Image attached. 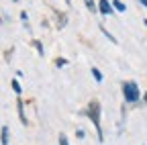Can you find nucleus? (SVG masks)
Masks as SVG:
<instances>
[{
	"label": "nucleus",
	"mask_w": 147,
	"mask_h": 145,
	"mask_svg": "<svg viewBox=\"0 0 147 145\" xmlns=\"http://www.w3.org/2000/svg\"><path fill=\"white\" fill-rule=\"evenodd\" d=\"M84 2H86V6H88V8H90L92 12L96 10V4H94V0H84Z\"/></svg>",
	"instance_id": "obj_8"
},
{
	"label": "nucleus",
	"mask_w": 147,
	"mask_h": 145,
	"mask_svg": "<svg viewBox=\"0 0 147 145\" xmlns=\"http://www.w3.org/2000/svg\"><path fill=\"white\" fill-rule=\"evenodd\" d=\"M139 2H141V4H143V6L147 8V0H139Z\"/></svg>",
	"instance_id": "obj_13"
},
{
	"label": "nucleus",
	"mask_w": 147,
	"mask_h": 145,
	"mask_svg": "<svg viewBox=\"0 0 147 145\" xmlns=\"http://www.w3.org/2000/svg\"><path fill=\"white\" fill-rule=\"evenodd\" d=\"M12 90H14L16 94H21V86H18V82H16V80H12Z\"/></svg>",
	"instance_id": "obj_9"
},
{
	"label": "nucleus",
	"mask_w": 147,
	"mask_h": 145,
	"mask_svg": "<svg viewBox=\"0 0 147 145\" xmlns=\"http://www.w3.org/2000/svg\"><path fill=\"white\" fill-rule=\"evenodd\" d=\"M2 145H8V127L2 125Z\"/></svg>",
	"instance_id": "obj_5"
},
{
	"label": "nucleus",
	"mask_w": 147,
	"mask_h": 145,
	"mask_svg": "<svg viewBox=\"0 0 147 145\" xmlns=\"http://www.w3.org/2000/svg\"><path fill=\"white\" fill-rule=\"evenodd\" d=\"M113 6H115V8H117L119 12H125V8H127V6H125V4L121 2V0H113Z\"/></svg>",
	"instance_id": "obj_6"
},
{
	"label": "nucleus",
	"mask_w": 147,
	"mask_h": 145,
	"mask_svg": "<svg viewBox=\"0 0 147 145\" xmlns=\"http://www.w3.org/2000/svg\"><path fill=\"white\" fill-rule=\"evenodd\" d=\"M123 94H125V100L127 102H137L141 92H139V88L135 82H125L123 84Z\"/></svg>",
	"instance_id": "obj_2"
},
{
	"label": "nucleus",
	"mask_w": 147,
	"mask_h": 145,
	"mask_svg": "<svg viewBox=\"0 0 147 145\" xmlns=\"http://www.w3.org/2000/svg\"><path fill=\"white\" fill-rule=\"evenodd\" d=\"M98 10H100L102 14H110V12H113V4H110L108 0H100V4H98Z\"/></svg>",
	"instance_id": "obj_3"
},
{
	"label": "nucleus",
	"mask_w": 147,
	"mask_h": 145,
	"mask_svg": "<svg viewBox=\"0 0 147 145\" xmlns=\"http://www.w3.org/2000/svg\"><path fill=\"white\" fill-rule=\"evenodd\" d=\"M33 45H35V47H37V51H39L41 55H43V45H41L39 41H33Z\"/></svg>",
	"instance_id": "obj_10"
},
{
	"label": "nucleus",
	"mask_w": 147,
	"mask_h": 145,
	"mask_svg": "<svg viewBox=\"0 0 147 145\" xmlns=\"http://www.w3.org/2000/svg\"><path fill=\"white\" fill-rule=\"evenodd\" d=\"M16 106H18V117H21V121L27 125V117H25V111H23V100H21V98L16 100Z\"/></svg>",
	"instance_id": "obj_4"
},
{
	"label": "nucleus",
	"mask_w": 147,
	"mask_h": 145,
	"mask_svg": "<svg viewBox=\"0 0 147 145\" xmlns=\"http://www.w3.org/2000/svg\"><path fill=\"white\" fill-rule=\"evenodd\" d=\"M143 25H147V21H145V23H143Z\"/></svg>",
	"instance_id": "obj_15"
},
{
	"label": "nucleus",
	"mask_w": 147,
	"mask_h": 145,
	"mask_svg": "<svg viewBox=\"0 0 147 145\" xmlns=\"http://www.w3.org/2000/svg\"><path fill=\"white\" fill-rule=\"evenodd\" d=\"M88 117H90V121L94 123V127H96V131H98V139L100 141H104L102 137V125H100V104L96 102V100H92L90 104H88Z\"/></svg>",
	"instance_id": "obj_1"
},
{
	"label": "nucleus",
	"mask_w": 147,
	"mask_h": 145,
	"mask_svg": "<svg viewBox=\"0 0 147 145\" xmlns=\"http://www.w3.org/2000/svg\"><path fill=\"white\" fill-rule=\"evenodd\" d=\"M59 145H69V143H67V137H65V135H59Z\"/></svg>",
	"instance_id": "obj_11"
},
{
	"label": "nucleus",
	"mask_w": 147,
	"mask_h": 145,
	"mask_svg": "<svg viewBox=\"0 0 147 145\" xmlns=\"http://www.w3.org/2000/svg\"><path fill=\"white\" fill-rule=\"evenodd\" d=\"M65 63H67L65 59H57V61H55V65H57V67H61V65H65Z\"/></svg>",
	"instance_id": "obj_12"
},
{
	"label": "nucleus",
	"mask_w": 147,
	"mask_h": 145,
	"mask_svg": "<svg viewBox=\"0 0 147 145\" xmlns=\"http://www.w3.org/2000/svg\"><path fill=\"white\" fill-rule=\"evenodd\" d=\"M145 104H147V94H145Z\"/></svg>",
	"instance_id": "obj_14"
},
{
	"label": "nucleus",
	"mask_w": 147,
	"mask_h": 145,
	"mask_svg": "<svg viewBox=\"0 0 147 145\" xmlns=\"http://www.w3.org/2000/svg\"><path fill=\"white\" fill-rule=\"evenodd\" d=\"M92 76H94V80H96V82H102V74H100V69L92 67Z\"/></svg>",
	"instance_id": "obj_7"
}]
</instances>
